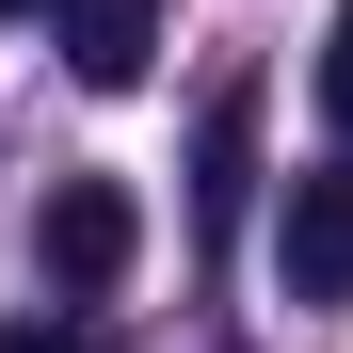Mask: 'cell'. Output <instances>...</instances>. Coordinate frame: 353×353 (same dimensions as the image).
I'll list each match as a JSON object with an SVG mask.
<instances>
[{
    "label": "cell",
    "mask_w": 353,
    "mask_h": 353,
    "mask_svg": "<svg viewBox=\"0 0 353 353\" xmlns=\"http://www.w3.org/2000/svg\"><path fill=\"white\" fill-rule=\"evenodd\" d=\"M241 193H257V81H209V112H193V241H225Z\"/></svg>",
    "instance_id": "2"
},
{
    "label": "cell",
    "mask_w": 353,
    "mask_h": 353,
    "mask_svg": "<svg viewBox=\"0 0 353 353\" xmlns=\"http://www.w3.org/2000/svg\"><path fill=\"white\" fill-rule=\"evenodd\" d=\"M273 273L305 305H353V176H289V225H273Z\"/></svg>",
    "instance_id": "3"
},
{
    "label": "cell",
    "mask_w": 353,
    "mask_h": 353,
    "mask_svg": "<svg viewBox=\"0 0 353 353\" xmlns=\"http://www.w3.org/2000/svg\"><path fill=\"white\" fill-rule=\"evenodd\" d=\"M0 353H48V337H32V321H0Z\"/></svg>",
    "instance_id": "6"
},
{
    "label": "cell",
    "mask_w": 353,
    "mask_h": 353,
    "mask_svg": "<svg viewBox=\"0 0 353 353\" xmlns=\"http://www.w3.org/2000/svg\"><path fill=\"white\" fill-rule=\"evenodd\" d=\"M321 112L353 129V0H337V32H321Z\"/></svg>",
    "instance_id": "5"
},
{
    "label": "cell",
    "mask_w": 353,
    "mask_h": 353,
    "mask_svg": "<svg viewBox=\"0 0 353 353\" xmlns=\"http://www.w3.org/2000/svg\"><path fill=\"white\" fill-rule=\"evenodd\" d=\"M32 257L65 305H97V289H129L145 257V209H129V176H48V209H32Z\"/></svg>",
    "instance_id": "1"
},
{
    "label": "cell",
    "mask_w": 353,
    "mask_h": 353,
    "mask_svg": "<svg viewBox=\"0 0 353 353\" xmlns=\"http://www.w3.org/2000/svg\"><path fill=\"white\" fill-rule=\"evenodd\" d=\"M65 17V65L97 81V97H129L145 65H161V0H48Z\"/></svg>",
    "instance_id": "4"
},
{
    "label": "cell",
    "mask_w": 353,
    "mask_h": 353,
    "mask_svg": "<svg viewBox=\"0 0 353 353\" xmlns=\"http://www.w3.org/2000/svg\"><path fill=\"white\" fill-rule=\"evenodd\" d=\"M0 17H17V0H0Z\"/></svg>",
    "instance_id": "7"
}]
</instances>
